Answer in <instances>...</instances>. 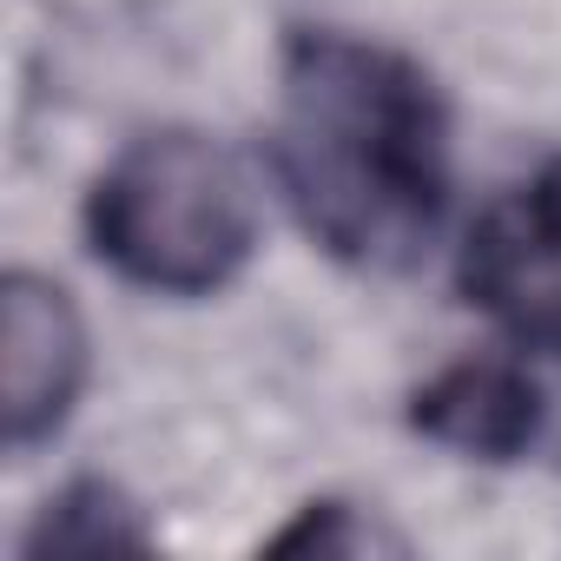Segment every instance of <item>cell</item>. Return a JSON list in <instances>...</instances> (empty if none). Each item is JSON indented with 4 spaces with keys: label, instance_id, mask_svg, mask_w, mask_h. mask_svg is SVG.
Wrapping results in <instances>:
<instances>
[{
    "label": "cell",
    "instance_id": "1",
    "mask_svg": "<svg viewBox=\"0 0 561 561\" xmlns=\"http://www.w3.org/2000/svg\"><path fill=\"white\" fill-rule=\"evenodd\" d=\"M271 165L337 264L403 271L449 211V106L410 54L318 27L285 47Z\"/></svg>",
    "mask_w": 561,
    "mask_h": 561
},
{
    "label": "cell",
    "instance_id": "2",
    "mask_svg": "<svg viewBox=\"0 0 561 561\" xmlns=\"http://www.w3.org/2000/svg\"><path fill=\"white\" fill-rule=\"evenodd\" d=\"M93 251L139 291H225L257 244V198L244 165L185 126L133 139L87 198Z\"/></svg>",
    "mask_w": 561,
    "mask_h": 561
},
{
    "label": "cell",
    "instance_id": "3",
    "mask_svg": "<svg viewBox=\"0 0 561 561\" xmlns=\"http://www.w3.org/2000/svg\"><path fill=\"white\" fill-rule=\"evenodd\" d=\"M462 298L535 357H561V159L495 192L462 238Z\"/></svg>",
    "mask_w": 561,
    "mask_h": 561
},
{
    "label": "cell",
    "instance_id": "4",
    "mask_svg": "<svg viewBox=\"0 0 561 561\" xmlns=\"http://www.w3.org/2000/svg\"><path fill=\"white\" fill-rule=\"evenodd\" d=\"M87 383V324L73 298L41 271H8L0 285V430L8 449L47 443Z\"/></svg>",
    "mask_w": 561,
    "mask_h": 561
},
{
    "label": "cell",
    "instance_id": "5",
    "mask_svg": "<svg viewBox=\"0 0 561 561\" xmlns=\"http://www.w3.org/2000/svg\"><path fill=\"white\" fill-rule=\"evenodd\" d=\"M541 423H548L541 383L508 357H462L410 397V430L476 462L528 456L541 443Z\"/></svg>",
    "mask_w": 561,
    "mask_h": 561
},
{
    "label": "cell",
    "instance_id": "6",
    "mask_svg": "<svg viewBox=\"0 0 561 561\" xmlns=\"http://www.w3.org/2000/svg\"><path fill=\"white\" fill-rule=\"evenodd\" d=\"M146 541L152 535H146L139 508L119 489H106V482H73L60 502H47V515L27 535L34 554H47V548H60V554H73V548L100 554V548H146Z\"/></svg>",
    "mask_w": 561,
    "mask_h": 561
},
{
    "label": "cell",
    "instance_id": "7",
    "mask_svg": "<svg viewBox=\"0 0 561 561\" xmlns=\"http://www.w3.org/2000/svg\"><path fill=\"white\" fill-rule=\"evenodd\" d=\"M377 541H397V535H370V528H351V508L344 502H318L298 528H285L271 548L277 554H291V548H318V554H364Z\"/></svg>",
    "mask_w": 561,
    "mask_h": 561
}]
</instances>
